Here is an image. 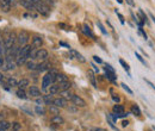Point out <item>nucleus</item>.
Masks as SVG:
<instances>
[{"label": "nucleus", "instance_id": "nucleus-1", "mask_svg": "<svg viewBox=\"0 0 155 131\" xmlns=\"http://www.w3.org/2000/svg\"><path fill=\"white\" fill-rule=\"evenodd\" d=\"M56 75H57V72L54 70V69H50V72H48L45 75L43 76L42 79V91H48V88L55 84V80H56Z\"/></svg>", "mask_w": 155, "mask_h": 131}, {"label": "nucleus", "instance_id": "nucleus-2", "mask_svg": "<svg viewBox=\"0 0 155 131\" xmlns=\"http://www.w3.org/2000/svg\"><path fill=\"white\" fill-rule=\"evenodd\" d=\"M31 48H32V45H29V44L22 47V49H21V51H19V54H18V57L16 59L17 66H22V64L26 63V61H28V59H29V52H30Z\"/></svg>", "mask_w": 155, "mask_h": 131}, {"label": "nucleus", "instance_id": "nucleus-3", "mask_svg": "<svg viewBox=\"0 0 155 131\" xmlns=\"http://www.w3.org/2000/svg\"><path fill=\"white\" fill-rule=\"evenodd\" d=\"M16 42H17V37H16V33L14 32H12V33H10L6 38H5V41H4V45H5V50H10V49H12L14 45H16ZM6 52V51H5Z\"/></svg>", "mask_w": 155, "mask_h": 131}, {"label": "nucleus", "instance_id": "nucleus-4", "mask_svg": "<svg viewBox=\"0 0 155 131\" xmlns=\"http://www.w3.org/2000/svg\"><path fill=\"white\" fill-rule=\"evenodd\" d=\"M35 7H36V11L40 12L42 16H49V13H50V7L45 3H43V1L36 4Z\"/></svg>", "mask_w": 155, "mask_h": 131}, {"label": "nucleus", "instance_id": "nucleus-5", "mask_svg": "<svg viewBox=\"0 0 155 131\" xmlns=\"http://www.w3.org/2000/svg\"><path fill=\"white\" fill-rule=\"evenodd\" d=\"M29 38H30V37H29V33H28L26 31H22V32L18 35V37H17V43H18L19 47H24V45H26Z\"/></svg>", "mask_w": 155, "mask_h": 131}, {"label": "nucleus", "instance_id": "nucleus-6", "mask_svg": "<svg viewBox=\"0 0 155 131\" xmlns=\"http://www.w3.org/2000/svg\"><path fill=\"white\" fill-rule=\"evenodd\" d=\"M47 59H48V51H47L45 49H42V48L37 49L36 59H35V60H38V61H41V62H44V61H47Z\"/></svg>", "mask_w": 155, "mask_h": 131}, {"label": "nucleus", "instance_id": "nucleus-7", "mask_svg": "<svg viewBox=\"0 0 155 131\" xmlns=\"http://www.w3.org/2000/svg\"><path fill=\"white\" fill-rule=\"evenodd\" d=\"M75 106H78V107H85L86 106V101L81 98V97H79V96H73V98H72V100H71Z\"/></svg>", "mask_w": 155, "mask_h": 131}, {"label": "nucleus", "instance_id": "nucleus-8", "mask_svg": "<svg viewBox=\"0 0 155 131\" xmlns=\"http://www.w3.org/2000/svg\"><path fill=\"white\" fill-rule=\"evenodd\" d=\"M53 105H55L56 107L61 108V107H66L67 105V100L63 98V97H59V98H55L53 100Z\"/></svg>", "mask_w": 155, "mask_h": 131}, {"label": "nucleus", "instance_id": "nucleus-9", "mask_svg": "<svg viewBox=\"0 0 155 131\" xmlns=\"http://www.w3.org/2000/svg\"><path fill=\"white\" fill-rule=\"evenodd\" d=\"M29 94H30L31 97L38 98V97H41V89H40L37 86H30V87H29Z\"/></svg>", "mask_w": 155, "mask_h": 131}, {"label": "nucleus", "instance_id": "nucleus-10", "mask_svg": "<svg viewBox=\"0 0 155 131\" xmlns=\"http://www.w3.org/2000/svg\"><path fill=\"white\" fill-rule=\"evenodd\" d=\"M69 52H71V55H72L73 59H76V60H79L80 62H86V59L84 57V56H82L79 51H76V50H74V49H69Z\"/></svg>", "mask_w": 155, "mask_h": 131}, {"label": "nucleus", "instance_id": "nucleus-11", "mask_svg": "<svg viewBox=\"0 0 155 131\" xmlns=\"http://www.w3.org/2000/svg\"><path fill=\"white\" fill-rule=\"evenodd\" d=\"M19 3L22 6H24L26 10H30V11H36V7L33 5L30 0H19Z\"/></svg>", "mask_w": 155, "mask_h": 131}, {"label": "nucleus", "instance_id": "nucleus-12", "mask_svg": "<svg viewBox=\"0 0 155 131\" xmlns=\"http://www.w3.org/2000/svg\"><path fill=\"white\" fill-rule=\"evenodd\" d=\"M42 43H43V40H42V37H40V36H35V37H33V38H32L31 45H32L33 48H41Z\"/></svg>", "mask_w": 155, "mask_h": 131}, {"label": "nucleus", "instance_id": "nucleus-13", "mask_svg": "<svg viewBox=\"0 0 155 131\" xmlns=\"http://www.w3.org/2000/svg\"><path fill=\"white\" fill-rule=\"evenodd\" d=\"M48 91H49V93L51 96H54V94H57V93H60L61 91H60V86L59 85H55V84H53L49 88H48Z\"/></svg>", "mask_w": 155, "mask_h": 131}, {"label": "nucleus", "instance_id": "nucleus-14", "mask_svg": "<svg viewBox=\"0 0 155 131\" xmlns=\"http://www.w3.org/2000/svg\"><path fill=\"white\" fill-rule=\"evenodd\" d=\"M51 123L53 124H56V125H61L64 123V119L60 116V115H55L53 118H51Z\"/></svg>", "mask_w": 155, "mask_h": 131}, {"label": "nucleus", "instance_id": "nucleus-15", "mask_svg": "<svg viewBox=\"0 0 155 131\" xmlns=\"http://www.w3.org/2000/svg\"><path fill=\"white\" fill-rule=\"evenodd\" d=\"M105 78H106L108 80L112 81V82H115L116 79H117L116 73H112V72H110V70H108V69H105Z\"/></svg>", "mask_w": 155, "mask_h": 131}, {"label": "nucleus", "instance_id": "nucleus-16", "mask_svg": "<svg viewBox=\"0 0 155 131\" xmlns=\"http://www.w3.org/2000/svg\"><path fill=\"white\" fill-rule=\"evenodd\" d=\"M61 96L66 99V100H72V98H73V93L69 91V89H66V91H61Z\"/></svg>", "mask_w": 155, "mask_h": 131}, {"label": "nucleus", "instance_id": "nucleus-17", "mask_svg": "<svg viewBox=\"0 0 155 131\" xmlns=\"http://www.w3.org/2000/svg\"><path fill=\"white\" fill-rule=\"evenodd\" d=\"M66 81H68L67 75H64V74H62V73H57L55 82H57V84H62V82H66Z\"/></svg>", "mask_w": 155, "mask_h": 131}, {"label": "nucleus", "instance_id": "nucleus-18", "mask_svg": "<svg viewBox=\"0 0 155 131\" xmlns=\"http://www.w3.org/2000/svg\"><path fill=\"white\" fill-rule=\"evenodd\" d=\"M49 67H50V63H48V62H41L40 64H37V67H36V69L38 70V72H44V70H47V69H49Z\"/></svg>", "mask_w": 155, "mask_h": 131}, {"label": "nucleus", "instance_id": "nucleus-19", "mask_svg": "<svg viewBox=\"0 0 155 131\" xmlns=\"http://www.w3.org/2000/svg\"><path fill=\"white\" fill-rule=\"evenodd\" d=\"M17 66V62H13V61H7L5 64H4V69L5 70H11V69H14Z\"/></svg>", "mask_w": 155, "mask_h": 131}, {"label": "nucleus", "instance_id": "nucleus-20", "mask_svg": "<svg viewBox=\"0 0 155 131\" xmlns=\"http://www.w3.org/2000/svg\"><path fill=\"white\" fill-rule=\"evenodd\" d=\"M81 30H82V32H84L86 36H90V37H92V38H94V35H93V32L91 31V29H90L88 25H84Z\"/></svg>", "mask_w": 155, "mask_h": 131}, {"label": "nucleus", "instance_id": "nucleus-21", "mask_svg": "<svg viewBox=\"0 0 155 131\" xmlns=\"http://www.w3.org/2000/svg\"><path fill=\"white\" fill-rule=\"evenodd\" d=\"M87 76H88V79H90V81H91L92 86H93V87H97V81H96L94 73H93L92 70H88V73H87Z\"/></svg>", "mask_w": 155, "mask_h": 131}, {"label": "nucleus", "instance_id": "nucleus-22", "mask_svg": "<svg viewBox=\"0 0 155 131\" xmlns=\"http://www.w3.org/2000/svg\"><path fill=\"white\" fill-rule=\"evenodd\" d=\"M16 94H17V97L18 98H21V99H28V96H26V93H25V91L24 89H22V88H19L18 91L16 92Z\"/></svg>", "mask_w": 155, "mask_h": 131}, {"label": "nucleus", "instance_id": "nucleus-23", "mask_svg": "<svg viewBox=\"0 0 155 131\" xmlns=\"http://www.w3.org/2000/svg\"><path fill=\"white\" fill-rule=\"evenodd\" d=\"M29 86V80L28 79H22L21 81H18V87L22 89H25Z\"/></svg>", "mask_w": 155, "mask_h": 131}, {"label": "nucleus", "instance_id": "nucleus-24", "mask_svg": "<svg viewBox=\"0 0 155 131\" xmlns=\"http://www.w3.org/2000/svg\"><path fill=\"white\" fill-rule=\"evenodd\" d=\"M0 6H1V8H3L4 12H8L10 8H11V6L5 1V0H0Z\"/></svg>", "mask_w": 155, "mask_h": 131}, {"label": "nucleus", "instance_id": "nucleus-25", "mask_svg": "<svg viewBox=\"0 0 155 131\" xmlns=\"http://www.w3.org/2000/svg\"><path fill=\"white\" fill-rule=\"evenodd\" d=\"M131 113L135 116H141V110L137 105H132L131 106Z\"/></svg>", "mask_w": 155, "mask_h": 131}, {"label": "nucleus", "instance_id": "nucleus-26", "mask_svg": "<svg viewBox=\"0 0 155 131\" xmlns=\"http://www.w3.org/2000/svg\"><path fill=\"white\" fill-rule=\"evenodd\" d=\"M35 111H36L37 115H41V116H44V115H45V110H44L43 105H37V106L35 107Z\"/></svg>", "mask_w": 155, "mask_h": 131}, {"label": "nucleus", "instance_id": "nucleus-27", "mask_svg": "<svg viewBox=\"0 0 155 131\" xmlns=\"http://www.w3.org/2000/svg\"><path fill=\"white\" fill-rule=\"evenodd\" d=\"M36 67H37V64L33 62L32 60H29V61H26V68L29 69V70H33V69H36Z\"/></svg>", "mask_w": 155, "mask_h": 131}, {"label": "nucleus", "instance_id": "nucleus-28", "mask_svg": "<svg viewBox=\"0 0 155 131\" xmlns=\"http://www.w3.org/2000/svg\"><path fill=\"white\" fill-rule=\"evenodd\" d=\"M113 112H115V113H122V112H124L123 105H119V104L115 105V106H113Z\"/></svg>", "mask_w": 155, "mask_h": 131}, {"label": "nucleus", "instance_id": "nucleus-29", "mask_svg": "<svg viewBox=\"0 0 155 131\" xmlns=\"http://www.w3.org/2000/svg\"><path fill=\"white\" fill-rule=\"evenodd\" d=\"M59 86H60V91H66V89H69V88H71L69 81H66V82L59 84Z\"/></svg>", "mask_w": 155, "mask_h": 131}, {"label": "nucleus", "instance_id": "nucleus-30", "mask_svg": "<svg viewBox=\"0 0 155 131\" xmlns=\"http://www.w3.org/2000/svg\"><path fill=\"white\" fill-rule=\"evenodd\" d=\"M11 127V124L8 123V122H6V120H3V122H0V129L1 130H7V129H10Z\"/></svg>", "mask_w": 155, "mask_h": 131}, {"label": "nucleus", "instance_id": "nucleus-31", "mask_svg": "<svg viewBox=\"0 0 155 131\" xmlns=\"http://www.w3.org/2000/svg\"><path fill=\"white\" fill-rule=\"evenodd\" d=\"M7 86H11V87L18 86V81H17L14 78H8L7 79Z\"/></svg>", "mask_w": 155, "mask_h": 131}, {"label": "nucleus", "instance_id": "nucleus-32", "mask_svg": "<svg viewBox=\"0 0 155 131\" xmlns=\"http://www.w3.org/2000/svg\"><path fill=\"white\" fill-rule=\"evenodd\" d=\"M43 99H44V103H45V105H51L53 104V97H51V94H49V96H43Z\"/></svg>", "mask_w": 155, "mask_h": 131}, {"label": "nucleus", "instance_id": "nucleus-33", "mask_svg": "<svg viewBox=\"0 0 155 131\" xmlns=\"http://www.w3.org/2000/svg\"><path fill=\"white\" fill-rule=\"evenodd\" d=\"M106 119H108V123H109V125H110V126H111V127H112L113 130L118 131V129H117V127L115 126V122L112 120V118H111V116H110V115H108V116H106Z\"/></svg>", "mask_w": 155, "mask_h": 131}, {"label": "nucleus", "instance_id": "nucleus-34", "mask_svg": "<svg viewBox=\"0 0 155 131\" xmlns=\"http://www.w3.org/2000/svg\"><path fill=\"white\" fill-rule=\"evenodd\" d=\"M135 56H136V57H137V60H139V61H140L142 64H144V66L147 67V62H146V60L142 57V56H141L139 52H135Z\"/></svg>", "mask_w": 155, "mask_h": 131}, {"label": "nucleus", "instance_id": "nucleus-35", "mask_svg": "<svg viewBox=\"0 0 155 131\" xmlns=\"http://www.w3.org/2000/svg\"><path fill=\"white\" fill-rule=\"evenodd\" d=\"M119 63H120V66H122L123 68H124V70H127L128 73H129V70H130V68H129V66H128V63L124 61V60H122V59H120L119 60Z\"/></svg>", "mask_w": 155, "mask_h": 131}, {"label": "nucleus", "instance_id": "nucleus-36", "mask_svg": "<svg viewBox=\"0 0 155 131\" xmlns=\"http://www.w3.org/2000/svg\"><path fill=\"white\" fill-rule=\"evenodd\" d=\"M139 13H140V16H141V18H142V22H143V23H148V18H147L146 13H144L142 10H139Z\"/></svg>", "mask_w": 155, "mask_h": 131}, {"label": "nucleus", "instance_id": "nucleus-37", "mask_svg": "<svg viewBox=\"0 0 155 131\" xmlns=\"http://www.w3.org/2000/svg\"><path fill=\"white\" fill-rule=\"evenodd\" d=\"M50 112H53V113H55V115H59V107H56L55 105L51 104L50 105Z\"/></svg>", "mask_w": 155, "mask_h": 131}, {"label": "nucleus", "instance_id": "nucleus-38", "mask_svg": "<svg viewBox=\"0 0 155 131\" xmlns=\"http://www.w3.org/2000/svg\"><path fill=\"white\" fill-rule=\"evenodd\" d=\"M97 25H98V28L100 29V31H101L103 33H104V35H108V31L105 30V28H104V25H103V24H101L100 22H98V23H97Z\"/></svg>", "mask_w": 155, "mask_h": 131}, {"label": "nucleus", "instance_id": "nucleus-39", "mask_svg": "<svg viewBox=\"0 0 155 131\" xmlns=\"http://www.w3.org/2000/svg\"><path fill=\"white\" fill-rule=\"evenodd\" d=\"M120 86H122V87H123V89H124V91H127V92L129 93V94H132V91L128 87V85H125V84H120Z\"/></svg>", "mask_w": 155, "mask_h": 131}, {"label": "nucleus", "instance_id": "nucleus-40", "mask_svg": "<svg viewBox=\"0 0 155 131\" xmlns=\"http://www.w3.org/2000/svg\"><path fill=\"white\" fill-rule=\"evenodd\" d=\"M12 129H13V131H18L21 129V124L19 123H13L12 124Z\"/></svg>", "mask_w": 155, "mask_h": 131}, {"label": "nucleus", "instance_id": "nucleus-41", "mask_svg": "<svg viewBox=\"0 0 155 131\" xmlns=\"http://www.w3.org/2000/svg\"><path fill=\"white\" fill-rule=\"evenodd\" d=\"M116 14L118 16V18H119V21H120V23H122V24H124V23H125V21H124V17H123L122 14H120L119 12H117V11H116Z\"/></svg>", "mask_w": 155, "mask_h": 131}, {"label": "nucleus", "instance_id": "nucleus-42", "mask_svg": "<svg viewBox=\"0 0 155 131\" xmlns=\"http://www.w3.org/2000/svg\"><path fill=\"white\" fill-rule=\"evenodd\" d=\"M139 31H140V33H141V35L144 37V40H147V38H148V37H147V33L144 32V30L142 29V26H140V28H139Z\"/></svg>", "mask_w": 155, "mask_h": 131}, {"label": "nucleus", "instance_id": "nucleus-43", "mask_svg": "<svg viewBox=\"0 0 155 131\" xmlns=\"http://www.w3.org/2000/svg\"><path fill=\"white\" fill-rule=\"evenodd\" d=\"M36 103H37L38 105H44V104H45V103H44V99L41 98V97H38V98L36 99Z\"/></svg>", "mask_w": 155, "mask_h": 131}, {"label": "nucleus", "instance_id": "nucleus-44", "mask_svg": "<svg viewBox=\"0 0 155 131\" xmlns=\"http://www.w3.org/2000/svg\"><path fill=\"white\" fill-rule=\"evenodd\" d=\"M93 60H94L97 63H99V64H101V63H103V60H101L100 57H98L97 55H96V56H93Z\"/></svg>", "mask_w": 155, "mask_h": 131}, {"label": "nucleus", "instance_id": "nucleus-45", "mask_svg": "<svg viewBox=\"0 0 155 131\" xmlns=\"http://www.w3.org/2000/svg\"><path fill=\"white\" fill-rule=\"evenodd\" d=\"M5 1H6V3H7V4L11 6V7L16 5V0H5Z\"/></svg>", "mask_w": 155, "mask_h": 131}, {"label": "nucleus", "instance_id": "nucleus-46", "mask_svg": "<svg viewBox=\"0 0 155 131\" xmlns=\"http://www.w3.org/2000/svg\"><path fill=\"white\" fill-rule=\"evenodd\" d=\"M60 45H62V47H66V48H68V49H71V47L68 45L67 43H64V42H60Z\"/></svg>", "mask_w": 155, "mask_h": 131}, {"label": "nucleus", "instance_id": "nucleus-47", "mask_svg": "<svg viewBox=\"0 0 155 131\" xmlns=\"http://www.w3.org/2000/svg\"><path fill=\"white\" fill-rule=\"evenodd\" d=\"M112 99H113L116 103H119V100H120V99H119V97H116V96H112Z\"/></svg>", "mask_w": 155, "mask_h": 131}, {"label": "nucleus", "instance_id": "nucleus-48", "mask_svg": "<svg viewBox=\"0 0 155 131\" xmlns=\"http://www.w3.org/2000/svg\"><path fill=\"white\" fill-rule=\"evenodd\" d=\"M127 3H128L130 6H135V3L132 1V0H127Z\"/></svg>", "mask_w": 155, "mask_h": 131}, {"label": "nucleus", "instance_id": "nucleus-49", "mask_svg": "<svg viewBox=\"0 0 155 131\" xmlns=\"http://www.w3.org/2000/svg\"><path fill=\"white\" fill-rule=\"evenodd\" d=\"M144 81H146L147 84H149V86H151V88H154V89H155V86H154V85H153V84L149 81V80H146V79H144Z\"/></svg>", "mask_w": 155, "mask_h": 131}, {"label": "nucleus", "instance_id": "nucleus-50", "mask_svg": "<svg viewBox=\"0 0 155 131\" xmlns=\"http://www.w3.org/2000/svg\"><path fill=\"white\" fill-rule=\"evenodd\" d=\"M128 124H129V122H128V120H124V122L122 123V126L125 127V126H128Z\"/></svg>", "mask_w": 155, "mask_h": 131}, {"label": "nucleus", "instance_id": "nucleus-51", "mask_svg": "<svg viewBox=\"0 0 155 131\" xmlns=\"http://www.w3.org/2000/svg\"><path fill=\"white\" fill-rule=\"evenodd\" d=\"M92 67H93V69H94V70H96V72H97V73H98V72H99V68H98V67H96V66H94V64H92Z\"/></svg>", "mask_w": 155, "mask_h": 131}, {"label": "nucleus", "instance_id": "nucleus-52", "mask_svg": "<svg viewBox=\"0 0 155 131\" xmlns=\"http://www.w3.org/2000/svg\"><path fill=\"white\" fill-rule=\"evenodd\" d=\"M149 16H150V18H151V19H153V22H154V24H155V16H153L151 13H150Z\"/></svg>", "mask_w": 155, "mask_h": 131}, {"label": "nucleus", "instance_id": "nucleus-53", "mask_svg": "<svg viewBox=\"0 0 155 131\" xmlns=\"http://www.w3.org/2000/svg\"><path fill=\"white\" fill-rule=\"evenodd\" d=\"M3 80H4V78H3L1 74H0V82H3Z\"/></svg>", "mask_w": 155, "mask_h": 131}, {"label": "nucleus", "instance_id": "nucleus-54", "mask_svg": "<svg viewBox=\"0 0 155 131\" xmlns=\"http://www.w3.org/2000/svg\"><path fill=\"white\" fill-rule=\"evenodd\" d=\"M117 3L118 4H123V0H117Z\"/></svg>", "mask_w": 155, "mask_h": 131}, {"label": "nucleus", "instance_id": "nucleus-55", "mask_svg": "<svg viewBox=\"0 0 155 131\" xmlns=\"http://www.w3.org/2000/svg\"><path fill=\"white\" fill-rule=\"evenodd\" d=\"M91 131H103V130H100V129H93V130H91Z\"/></svg>", "mask_w": 155, "mask_h": 131}, {"label": "nucleus", "instance_id": "nucleus-56", "mask_svg": "<svg viewBox=\"0 0 155 131\" xmlns=\"http://www.w3.org/2000/svg\"><path fill=\"white\" fill-rule=\"evenodd\" d=\"M0 131H5V130H1V129H0Z\"/></svg>", "mask_w": 155, "mask_h": 131}]
</instances>
